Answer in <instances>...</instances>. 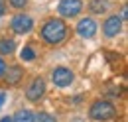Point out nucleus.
Here are the masks:
<instances>
[{
  "label": "nucleus",
  "mask_w": 128,
  "mask_h": 122,
  "mask_svg": "<svg viewBox=\"0 0 128 122\" xmlns=\"http://www.w3.org/2000/svg\"><path fill=\"white\" fill-rule=\"evenodd\" d=\"M46 92H48V83H46L44 77L38 75V77H34L32 81L28 83V87H26V91H24V96H26L28 102L38 104L40 100H44Z\"/></svg>",
  "instance_id": "3"
},
{
  "label": "nucleus",
  "mask_w": 128,
  "mask_h": 122,
  "mask_svg": "<svg viewBox=\"0 0 128 122\" xmlns=\"http://www.w3.org/2000/svg\"><path fill=\"white\" fill-rule=\"evenodd\" d=\"M16 40L14 38H0V57L16 53Z\"/></svg>",
  "instance_id": "11"
},
{
  "label": "nucleus",
  "mask_w": 128,
  "mask_h": 122,
  "mask_svg": "<svg viewBox=\"0 0 128 122\" xmlns=\"http://www.w3.org/2000/svg\"><path fill=\"white\" fill-rule=\"evenodd\" d=\"M6 67H8V63L4 61V57H0V79H2V75H4V71H6Z\"/></svg>",
  "instance_id": "19"
},
{
  "label": "nucleus",
  "mask_w": 128,
  "mask_h": 122,
  "mask_svg": "<svg viewBox=\"0 0 128 122\" xmlns=\"http://www.w3.org/2000/svg\"><path fill=\"white\" fill-rule=\"evenodd\" d=\"M8 12V4H6V0H0V18H4Z\"/></svg>",
  "instance_id": "16"
},
{
  "label": "nucleus",
  "mask_w": 128,
  "mask_h": 122,
  "mask_svg": "<svg viewBox=\"0 0 128 122\" xmlns=\"http://www.w3.org/2000/svg\"><path fill=\"white\" fill-rule=\"evenodd\" d=\"M124 30V22L118 14H106L102 20V36L106 40H114L118 38Z\"/></svg>",
  "instance_id": "7"
},
{
  "label": "nucleus",
  "mask_w": 128,
  "mask_h": 122,
  "mask_svg": "<svg viewBox=\"0 0 128 122\" xmlns=\"http://www.w3.org/2000/svg\"><path fill=\"white\" fill-rule=\"evenodd\" d=\"M87 116L91 122H110L118 116V108L112 102L110 98H95L91 104H89V110H87Z\"/></svg>",
  "instance_id": "2"
},
{
  "label": "nucleus",
  "mask_w": 128,
  "mask_h": 122,
  "mask_svg": "<svg viewBox=\"0 0 128 122\" xmlns=\"http://www.w3.org/2000/svg\"><path fill=\"white\" fill-rule=\"evenodd\" d=\"M126 12H128L126 4H122V8H120V14H118L120 18H122V22H126V18H128V14H126Z\"/></svg>",
  "instance_id": "18"
},
{
  "label": "nucleus",
  "mask_w": 128,
  "mask_h": 122,
  "mask_svg": "<svg viewBox=\"0 0 128 122\" xmlns=\"http://www.w3.org/2000/svg\"><path fill=\"white\" fill-rule=\"evenodd\" d=\"M36 122H59V120H57L55 114L46 112V110H40V112H36Z\"/></svg>",
  "instance_id": "14"
},
{
  "label": "nucleus",
  "mask_w": 128,
  "mask_h": 122,
  "mask_svg": "<svg viewBox=\"0 0 128 122\" xmlns=\"http://www.w3.org/2000/svg\"><path fill=\"white\" fill-rule=\"evenodd\" d=\"M112 8V0H89L87 2V12L89 16H106Z\"/></svg>",
  "instance_id": "10"
},
{
  "label": "nucleus",
  "mask_w": 128,
  "mask_h": 122,
  "mask_svg": "<svg viewBox=\"0 0 128 122\" xmlns=\"http://www.w3.org/2000/svg\"><path fill=\"white\" fill-rule=\"evenodd\" d=\"M24 77H26V69H24L22 65H18V63H12V65L6 67L4 75H2V81H4L8 87H18V85L24 81Z\"/></svg>",
  "instance_id": "9"
},
{
  "label": "nucleus",
  "mask_w": 128,
  "mask_h": 122,
  "mask_svg": "<svg viewBox=\"0 0 128 122\" xmlns=\"http://www.w3.org/2000/svg\"><path fill=\"white\" fill-rule=\"evenodd\" d=\"M67 38H69V26L59 16H51L40 26V40L46 46H61L67 42Z\"/></svg>",
  "instance_id": "1"
},
{
  "label": "nucleus",
  "mask_w": 128,
  "mask_h": 122,
  "mask_svg": "<svg viewBox=\"0 0 128 122\" xmlns=\"http://www.w3.org/2000/svg\"><path fill=\"white\" fill-rule=\"evenodd\" d=\"M85 10L83 0H59L57 2V14L61 20H75Z\"/></svg>",
  "instance_id": "4"
},
{
  "label": "nucleus",
  "mask_w": 128,
  "mask_h": 122,
  "mask_svg": "<svg viewBox=\"0 0 128 122\" xmlns=\"http://www.w3.org/2000/svg\"><path fill=\"white\" fill-rule=\"evenodd\" d=\"M12 122H36V112L30 108H18L12 114Z\"/></svg>",
  "instance_id": "12"
},
{
  "label": "nucleus",
  "mask_w": 128,
  "mask_h": 122,
  "mask_svg": "<svg viewBox=\"0 0 128 122\" xmlns=\"http://www.w3.org/2000/svg\"><path fill=\"white\" fill-rule=\"evenodd\" d=\"M0 122H12V116H10V114H6V116H2V118H0Z\"/></svg>",
  "instance_id": "20"
},
{
  "label": "nucleus",
  "mask_w": 128,
  "mask_h": 122,
  "mask_svg": "<svg viewBox=\"0 0 128 122\" xmlns=\"http://www.w3.org/2000/svg\"><path fill=\"white\" fill-rule=\"evenodd\" d=\"M8 6L14 8V10H22L28 6V0H8Z\"/></svg>",
  "instance_id": "15"
},
{
  "label": "nucleus",
  "mask_w": 128,
  "mask_h": 122,
  "mask_svg": "<svg viewBox=\"0 0 128 122\" xmlns=\"http://www.w3.org/2000/svg\"><path fill=\"white\" fill-rule=\"evenodd\" d=\"M6 100H8V92L0 91V110L4 108V104H6Z\"/></svg>",
  "instance_id": "17"
},
{
  "label": "nucleus",
  "mask_w": 128,
  "mask_h": 122,
  "mask_svg": "<svg viewBox=\"0 0 128 122\" xmlns=\"http://www.w3.org/2000/svg\"><path fill=\"white\" fill-rule=\"evenodd\" d=\"M98 32V22L93 16H83L79 18L77 26H75V34L79 36L81 40H93Z\"/></svg>",
  "instance_id": "8"
},
{
  "label": "nucleus",
  "mask_w": 128,
  "mask_h": 122,
  "mask_svg": "<svg viewBox=\"0 0 128 122\" xmlns=\"http://www.w3.org/2000/svg\"><path fill=\"white\" fill-rule=\"evenodd\" d=\"M51 83H53V87H57V89H67V87H71L73 83H75V73L69 69V67H65V65H57V67H53L51 69Z\"/></svg>",
  "instance_id": "5"
},
{
  "label": "nucleus",
  "mask_w": 128,
  "mask_h": 122,
  "mask_svg": "<svg viewBox=\"0 0 128 122\" xmlns=\"http://www.w3.org/2000/svg\"><path fill=\"white\" fill-rule=\"evenodd\" d=\"M36 22L30 14H24V12H18L10 18V30L14 32L16 36H28L34 30Z\"/></svg>",
  "instance_id": "6"
},
{
  "label": "nucleus",
  "mask_w": 128,
  "mask_h": 122,
  "mask_svg": "<svg viewBox=\"0 0 128 122\" xmlns=\"http://www.w3.org/2000/svg\"><path fill=\"white\" fill-rule=\"evenodd\" d=\"M20 59L22 61H34L36 59V49L32 46H24L20 51Z\"/></svg>",
  "instance_id": "13"
}]
</instances>
